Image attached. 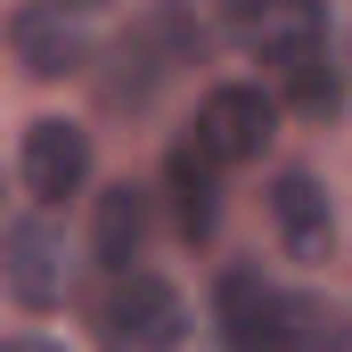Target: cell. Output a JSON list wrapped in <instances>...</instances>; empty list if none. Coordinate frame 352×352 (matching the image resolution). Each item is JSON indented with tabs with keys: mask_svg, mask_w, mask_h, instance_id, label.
Returning <instances> with one entry per match:
<instances>
[{
	"mask_svg": "<svg viewBox=\"0 0 352 352\" xmlns=\"http://www.w3.org/2000/svg\"><path fill=\"white\" fill-rule=\"evenodd\" d=\"M98 328H107L115 352H173L188 336V303H180L156 270H123L98 295Z\"/></svg>",
	"mask_w": 352,
	"mask_h": 352,
	"instance_id": "cell-1",
	"label": "cell"
},
{
	"mask_svg": "<svg viewBox=\"0 0 352 352\" xmlns=\"http://www.w3.org/2000/svg\"><path fill=\"white\" fill-rule=\"evenodd\" d=\"M270 221H278V246H287L295 263H328V246H336V205H328V188L311 173H278L270 180Z\"/></svg>",
	"mask_w": 352,
	"mask_h": 352,
	"instance_id": "cell-6",
	"label": "cell"
},
{
	"mask_svg": "<svg viewBox=\"0 0 352 352\" xmlns=\"http://www.w3.org/2000/svg\"><path fill=\"white\" fill-rule=\"evenodd\" d=\"M246 33H254L263 66H295V58L328 50V16L320 8H263V16H246Z\"/></svg>",
	"mask_w": 352,
	"mask_h": 352,
	"instance_id": "cell-8",
	"label": "cell"
},
{
	"mask_svg": "<svg viewBox=\"0 0 352 352\" xmlns=\"http://www.w3.org/2000/svg\"><path fill=\"white\" fill-rule=\"evenodd\" d=\"M278 90H287V107H295V115H311V123H328V115L344 107V74L328 66V50H311V58L278 66Z\"/></svg>",
	"mask_w": 352,
	"mask_h": 352,
	"instance_id": "cell-11",
	"label": "cell"
},
{
	"mask_svg": "<svg viewBox=\"0 0 352 352\" xmlns=\"http://www.w3.org/2000/svg\"><path fill=\"white\" fill-rule=\"evenodd\" d=\"M0 278H8V295L25 303V311H50V303H66V238L50 230V221H8L0 230Z\"/></svg>",
	"mask_w": 352,
	"mask_h": 352,
	"instance_id": "cell-4",
	"label": "cell"
},
{
	"mask_svg": "<svg viewBox=\"0 0 352 352\" xmlns=\"http://www.w3.org/2000/svg\"><path fill=\"white\" fill-rule=\"evenodd\" d=\"M82 180H90V140H82V123H66V115L25 123V188H33L41 205H66Z\"/></svg>",
	"mask_w": 352,
	"mask_h": 352,
	"instance_id": "cell-5",
	"label": "cell"
},
{
	"mask_svg": "<svg viewBox=\"0 0 352 352\" xmlns=\"http://www.w3.org/2000/svg\"><path fill=\"white\" fill-rule=\"evenodd\" d=\"M270 123H278V107L254 82H221V90H205V107H197V148L213 164H254L270 148Z\"/></svg>",
	"mask_w": 352,
	"mask_h": 352,
	"instance_id": "cell-3",
	"label": "cell"
},
{
	"mask_svg": "<svg viewBox=\"0 0 352 352\" xmlns=\"http://www.w3.org/2000/svg\"><path fill=\"white\" fill-rule=\"evenodd\" d=\"M164 173H173L180 230H188V238H205V230H213V213H221V205H213V173H221V164H213V156L188 140V148H173V164H164Z\"/></svg>",
	"mask_w": 352,
	"mask_h": 352,
	"instance_id": "cell-10",
	"label": "cell"
},
{
	"mask_svg": "<svg viewBox=\"0 0 352 352\" xmlns=\"http://www.w3.org/2000/svg\"><path fill=\"white\" fill-rule=\"evenodd\" d=\"M8 41H16V58H25V74H41V82H58V74L82 66V33H74L66 8H16V16H8Z\"/></svg>",
	"mask_w": 352,
	"mask_h": 352,
	"instance_id": "cell-7",
	"label": "cell"
},
{
	"mask_svg": "<svg viewBox=\"0 0 352 352\" xmlns=\"http://www.w3.org/2000/svg\"><path fill=\"white\" fill-rule=\"evenodd\" d=\"M213 311H221V352H303V311L254 270H221Z\"/></svg>",
	"mask_w": 352,
	"mask_h": 352,
	"instance_id": "cell-2",
	"label": "cell"
},
{
	"mask_svg": "<svg viewBox=\"0 0 352 352\" xmlns=\"http://www.w3.org/2000/svg\"><path fill=\"white\" fill-rule=\"evenodd\" d=\"M140 246H148V197L140 188H107L98 197V263L123 278L140 263Z\"/></svg>",
	"mask_w": 352,
	"mask_h": 352,
	"instance_id": "cell-9",
	"label": "cell"
},
{
	"mask_svg": "<svg viewBox=\"0 0 352 352\" xmlns=\"http://www.w3.org/2000/svg\"><path fill=\"white\" fill-rule=\"evenodd\" d=\"M0 352H66V344H50V336H8Z\"/></svg>",
	"mask_w": 352,
	"mask_h": 352,
	"instance_id": "cell-12",
	"label": "cell"
}]
</instances>
